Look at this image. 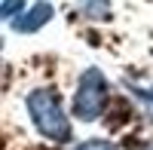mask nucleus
<instances>
[{"label": "nucleus", "mask_w": 153, "mask_h": 150, "mask_svg": "<svg viewBox=\"0 0 153 150\" xmlns=\"http://www.w3.org/2000/svg\"><path fill=\"white\" fill-rule=\"evenodd\" d=\"M52 16H55L52 3H49V0H40V3H34L31 9H25L19 19H12V31H19V34H34V31H40Z\"/></svg>", "instance_id": "obj_3"}, {"label": "nucleus", "mask_w": 153, "mask_h": 150, "mask_svg": "<svg viewBox=\"0 0 153 150\" xmlns=\"http://www.w3.org/2000/svg\"><path fill=\"white\" fill-rule=\"evenodd\" d=\"M71 150H120L113 141H104V138H92V141H83V144H76Z\"/></svg>", "instance_id": "obj_5"}, {"label": "nucleus", "mask_w": 153, "mask_h": 150, "mask_svg": "<svg viewBox=\"0 0 153 150\" xmlns=\"http://www.w3.org/2000/svg\"><path fill=\"white\" fill-rule=\"evenodd\" d=\"M25 12V0H3V19H19Z\"/></svg>", "instance_id": "obj_6"}, {"label": "nucleus", "mask_w": 153, "mask_h": 150, "mask_svg": "<svg viewBox=\"0 0 153 150\" xmlns=\"http://www.w3.org/2000/svg\"><path fill=\"white\" fill-rule=\"evenodd\" d=\"M28 104V114L31 123L37 126V132L43 138L55 141V144H68L71 141V117L65 114V104H61V95L52 89V86H40V89L28 92L25 98Z\"/></svg>", "instance_id": "obj_1"}, {"label": "nucleus", "mask_w": 153, "mask_h": 150, "mask_svg": "<svg viewBox=\"0 0 153 150\" xmlns=\"http://www.w3.org/2000/svg\"><path fill=\"white\" fill-rule=\"evenodd\" d=\"M144 150H153V144H147V147H144Z\"/></svg>", "instance_id": "obj_7"}, {"label": "nucleus", "mask_w": 153, "mask_h": 150, "mask_svg": "<svg viewBox=\"0 0 153 150\" xmlns=\"http://www.w3.org/2000/svg\"><path fill=\"white\" fill-rule=\"evenodd\" d=\"M107 101H110L107 77L98 68H86L80 83H76V92H74V117L83 123H92L104 114Z\"/></svg>", "instance_id": "obj_2"}, {"label": "nucleus", "mask_w": 153, "mask_h": 150, "mask_svg": "<svg viewBox=\"0 0 153 150\" xmlns=\"http://www.w3.org/2000/svg\"><path fill=\"white\" fill-rule=\"evenodd\" d=\"M80 6L89 19L95 22H107L110 19V0H80Z\"/></svg>", "instance_id": "obj_4"}]
</instances>
